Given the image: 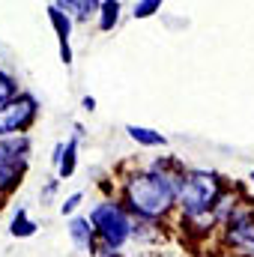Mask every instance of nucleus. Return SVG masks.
I'll return each mask as SVG.
<instances>
[{
    "instance_id": "4",
    "label": "nucleus",
    "mask_w": 254,
    "mask_h": 257,
    "mask_svg": "<svg viewBox=\"0 0 254 257\" xmlns=\"http://www.w3.org/2000/svg\"><path fill=\"white\" fill-rule=\"evenodd\" d=\"M27 153H30L27 135H15V138L0 141V200L21 183L24 168H27Z\"/></svg>"
},
{
    "instance_id": "11",
    "label": "nucleus",
    "mask_w": 254,
    "mask_h": 257,
    "mask_svg": "<svg viewBox=\"0 0 254 257\" xmlns=\"http://www.w3.org/2000/svg\"><path fill=\"white\" fill-rule=\"evenodd\" d=\"M117 18H120V3L117 0H105L102 9H99V27L102 30H114Z\"/></svg>"
},
{
    "instance_id": "18",
    "label": "nucleus",
    "mask_w": 254,
    "mask_h": 257,
    "mask_svg": "<svg viewBox=\"0 0 254 257\" xmlns=\"http://www.w3.org/2000/svg\"><path fill=\"white\" fill-rule=\"evenodd\" d=\"M81 105H84V111H93V108H96V99H93V96H87Z\"/></svg>"
},
{
    "instance_id": "1",
    "label": "nucleus",
    "mask_w": 254,
    "mask_h": 257,
    "mask_svg": "<svg viewBox=\"0 0 254 257\" xmlns=\"http://www.w3.org/2000/svg\"><path fill=\"white\" fill-rule=\"evenodd\" d=\"M186 174V171H183ZM183 174H165V171H144L129 177L123 186V203L132 215L159 221L177 206V189Z\"/></svg>"
},
{
    "instance_id": "6",
    "label": "nucleus",
    "mask_w": 254,
    "mask_h": 257,
    "mask_svg": "<svg viewBox=\"0 0 254 257\" xmlns=\"http://www.w3.org/2000/svg\"><path fill=\"white\" fill-rule=\"evenodd\" d=\"M227 239L233 248H239L242 254L254 257V212L251 209H233L227 215Z\"/></svg>"
},
{
    "instance_id": "17",
    "label": "nucleus",
    "mask_w": 254,
    "mask_h": 257,
    "mask_svg": "<svg viewBox=\"0 0 254 257\" xmlns=\"http://www.w3.org/2000/svg\"><path fill=\"white\" fill-rule=\"evenodd\" d=\"M54 192H57V180H51V183L45 186V192H42V197H51Z\"/></svg>"
},
{
    "instance_id": "5",
    "label": "nucleus",
    "mask_w": 254,
    "mask_h": 257,
    "mask_svg": "<svg viewBox=\"0 0 254 257\" xmlns=\"http://www.w3.org/2000/svg\"><path fill=\"white\" fill-rule=\"evenodd\" d=\"M33 120H36V99L27 96V93H21L12 105H6L0 111V141L24 135V128H30Z\"/></svg>"
},
{
    "instance_id": "15",
    "label": "nucleus",
    "mask_w": 254,
    "mask_h": 257,
    "mask_svg": "<svg viewBox=\"0 0 254 257\" xmlns=\"http://www.w3.org/2000/svg\"><path fill=\"white\" fill-rule=\"evenodd\" d=\"M159 0H141V3H135V9H132V15L135 18H147V15H153V12H159Z\"/></svg>"
},
{
    "instance_id": "13",
    "label": "nucleus",
    "mask_w": 254,
    "mask_h": 257,
    "mask_svg": "<svg viewBox=\"0 0 254 257\" xmlns=\"http://www.w3.org/2000/svg\"><path fill=\"white\" fill-rule=\"evenodd\" d=\"M75 150H78V135L66 144V153H63V162H60V180H69L72 174H75Z\"/></svg>"
},
{
    "instance_id": "16",
    "label": "nucleus",
    "mask_w": 254,
    "mask_h": 257,
    "mask_svg": "<svg viewBox=\"0 0 254 257\" xmlns=\"http://www.w3.org/2000/svg\"><path fill=\"white\" fill-rule=\"evenodd\" d=\"M78 203H81V192H75L72 197H66V203L60 206V212H63V215H69V212H75V209H78Z\"/></svg>"
},
{
    "instance_id": "10",
    "label": "nucleus",
    "mask_w": 254,
    "mask_h": 257,
    "mask_svg": "<svg viewBox=\"0 0 254 257\" xmlns=\"http://www.w3.org/2000/svg\"><path fill=\"white\" fill-rule=\"evenodd\" d=\"M129 138L144 144V147H165V135L162 132H153V128H144V126H129Z\"/></svg>"
},
{
    "instance_id": "9",
    "label": "nucleus",
    "mask_w": 254,
    "mask_h": 257,
    "mask_svg": "<svg viewBox=\"0 0 254 257\" xmlns=\"http://www.w3.org/2000/svg\"><path fill=\"white\" fill-rule=\"evenodd\" d=\"M48 18H51V24H54L57 36H60V45H69V36H72V18L66 15L57 3H51V6H48Z\"/></svg>"
},
{
    "instance_id": "3",
    "label": "nucleus",
    "mask_w": 254,
    "mask_h": 257,
    "mask_svg": "<svg viewBox=\"0 0 254 257\" xmlns=\"http://www.w3.org/2000/svg\"><path fill=\"white\" fill-rule=\"evenodd\" d=\"M90 224L96 227L99 233V254L111 257L117 248H123L132 236V227H135V215L129 212L123 203H114V200H102L90 209Z\"/></svg>"
},
{
    "instance_id": "20",
    "label": "nucleus",
    "mask_w": 254,
    "mask_h": 257,
    "mask_svg": "<svg viewBox=\"0 0 254 257\" xmlns=\"http://www.w3.org/2000/svg\"><path fill=\"white\" fill-rule=\"evenodd\" d=\"M111 257H114V254H111Z\"/></svg>"
},
{
    "instance_id": "8",
    "label": "nucleus",
    "mask_w": 254,
    "mask_h": 257,
    "mask_svg": "<svg viewBox=\"0 0 254 257\" xmlns=\"http://www.w3.org/2000/svg\"><path fill=\"white\" fill-rule=\"evenodd\" d=\"M69 18H78V21H87L90 15H96V9H102V3L96 0H66V3H57Z\"/></svg>"
},
{
    "instance_id": "19",
    "label": "nucleus",
    "mask_w": 254,
    "mask_h": 257,
    "mask_svg": "<svg viewBox=\"0 0 254 257\" xmlns=\"http://www.w3.org/2000/svg\"><path fill=\"white\" fill-rule=\"evenodd\" d=\"M251 186H254V174H251Z\"/></svg>"
},
{
    "instance_id": "7",
    "label": "nucleus",
    "mask_w": 254,
    "mask_h": 257,
    "mask_svg": "<svg viewBox=\"0 0 254 257\" xmlns=\"http://www.w3.org/2000/svg\"><path fill=\"white\" fill-rule=\"evenodd\" d=\"M69 236H72V242L81 248V251H90V254H96V227L90 224V218H72V224H69Z\"/></svg>"
},
{
    "instance_id": "14",
    "label": "nucleus",
    "mask_w": 254,
    "mask_h": 257,
    "mask_svg": "<svg viewBox=\"0 0 254 257\" xmlns=\"http://www.w3.org/2000/svg\"><path fill=\"white\" fill-rule=\"evenodd\" d=\"M18 99V90H15V81L6 75V72H0V111L6 108V105H12Z\"/></svg>"
},
{
    "instance_id": "12",
    "label": "nucleus",
    "mask_w": 254,
    "mask_h": 257,
    "mask_svg": "<svg viewBox=\"0 0 254 257\" xmlns=\"http://www.w3.org/2000/svg\"><path fill=\"white\" fill-rule=\"evenodd\" d=\"M9 230H12V236H33V233H36V221L27 218V209H18Z\"/></svg>"
},
{
    "instance_id": "2",
    "label": "nucleus",
    "mask_w": 254,
    "mask_h": 257,
    "mask_svg": "<svg viewBox=\"0 0 254 257\" xmlns=\"http://www.w3.org/2000/svg\"><path fill=\"white\" fill-rule=\"evenodd\" d=\"M224 197L221 183L215 174L209 171H186L177 189V206L183 209V215L189 221H197L203 215H212L218 200Z\"/></svg>"
}]
</instances>
